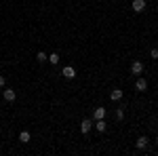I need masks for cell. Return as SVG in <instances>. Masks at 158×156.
I'll return each instance as SVG.
<instances>
[{"label":"cell","instance_id":"obj_1","mask_svg":"<svg viewBox=\"0 0 158 156\" xmlns=\"http://www.w3.org/2000/svg\"><path fill=\"white\" fill-rule=\"evenodd\" d=\"M61 74H63V76H65L68 80H72V78H76V70H74L72 65H65V68L61 70Z\"/></svg>","mask_w":158,"mask_h":156},{"label":"cell","instance_id":"obj_2","mask_svg":"<svg viewBox=\"0 0 158 156\" xmlns=\"http://www.w3.org/2000/svg\"><path fill=\"white\" fill-rule=\"evenodd\" d=\"M91 129H93V120H91V118H85L82 122H80V131L85 133V135L91 131Z\"/></svg>","mask_w":158,"mask_h":156},{"label":"cell","instance_id":"obj_3","mask_svg":"<svg viewBox=\"0 0 158 156\" xmlns=\"http://www.w3.org/2000/svg\"><path fill=\"white\" fill-rule=\"evenodd\" d=\"M131 72H133L135 76L141 74V72H143V63H141V61H133V63H131Z\"/></svg>","mask_w":158,"mask_h":156},{"label":"cell","instance_id":"obj_4","mask_svg":"<svg viewBox=\"0 0 158 156\" xmlns=\"http://www.w3.org/2000/svg\"><path fill=\"white\" fill-rule=\"evenodd\" d=\"M146 9V0H133V11L135 13H141Z\"/></svg>","mask_w":158,"mask_h":156},{"label":"cell","instance_id":"obj_5","mask_svg":"<svg viewBox=\"0 0 158 156\" xmlns=\"http://www.w3.org/2000/svg\"><path fill=\"white\" fill-rule=\"evenodd\" d=\"M135 89H137V91H146L148 89V80L146 78H137V80H135Z\"/></svg>","mask_w":158,"mask_h":156},{"label":"cell","instance_id":"obj_6","mask_svg":"<svg viewBox=\"0 0 158 156\" xmlns=\"http://www.w3.org/2000/svg\"><path fill=\"white\" fill-rule=\"evenodd\" d=\"M2 97H4L6 101H15V97H17V93H15L13 89H4V93H2Z\"/></svg>","mask_w":158,"mask_h":156},{"label":"cell","instance_id":"obj_7","mask_svg":"<svg viewBox=\"0 0 158 156\" xmlns=\"http://www.w3.org/2000/svg\"><path fill=\"white\" fill-rule=\"evenodd\" d=\"M106 118V108H95V112H93V120H101Z\"/></svg>","mask_w":158,"mask_h":156},{"label":"cell","instance_id":"obj_8","mask_svg":"<svg viewBox=\"0 0 158 156\" xmlns=\"http://www.w3.org/2000/svg\"><path fill=\"white\" fill-rule=\"evenodd\" d=\"M93 127H95V129H97L99 133H103L106 129H108V124L103 122V118H101V120H95V122H93Z\"/></svg>","mask_w":158,"mask_h":156},{"label":"cell","instance_id":"obj_9","mask_svg":"<svg viewBox=\"0 0 158 156\" xmlns=\"http://www.w3.org/2000/svg\"><path fill=\"white\" fill-rule=\"evenodd\" d=\"M30 139H32L30 131H21L19 133V141H21V144H30Z\"/></svg>","mask_w":158,"mask_h":156},{"label":"cell","instance_id":"obj_10","mask_svg":"<svg viewBox=\"0 0 158 156\" xmlns=\"http://www.w3.org/2000/svg\"><path fill=\"white\" fill-rule=\"evenodd\" d=\"M148 141H150V139H148L146 135H141V137H139V139L135 141V145H137L139 150H143V148H146V145H148Z\"/></svg>","mask_w":158,"mask_h":156},{"label":"cell","instance_id":"obj_11","mask_svg":"<svg viewBox=\"0 0 158 156\" xmlns=\"http://www.w3.org/2000/svg\"><path fill=\"white\" fill-rule=\"evenodd\" d=\"M110 99H112V101H118V99H122V91H120V89H114V91L110 93Z\"/></svg>","mask_w":158,"mask_h":156},{"label":"cell","instance_id":"obj_12","mask_svg":"<svg viewBox=\"0 0 158 156\" xmlns=\"http://www.w3.org/2000/svg\"><path fill=\"white\" fill-rule=\"evenodd\" d=\"M47 59H49L51 63L55 65V63H59V59H61V57H59V55H57V53H51V55H49V57H47Z\"/></svg>","mask_w":158,"mask_h":156},{"label":"cell","instance_id":"obj_13","mask_svg":"<svg viewBox=\"0 0 158 156\" xmlns=\"http://www.w3.org/2000/svg\"><path fill=\"white\" fill-rule=\"evenodd\" d=\"M47 57H49V55H47V53H42V51H40V53H36V59L40 61V63H42V61H47Z\"/></svg>","mask_w":158,"mask_h":156},{"label":"cell","instance_id":"obj_14","mask_svg":"<svg viewBox=\"0 0 158 156\" xmlns=\"http://www.w3.org/2000/svg\"><path fill=\"white\" fill-rule=\"evenodd\" d=\"M150 57H152V59H158V48H152V51H150Z\"/></svg>","mask_w":158,"mask_h":156},{"label":"cell","instance_id":"obj_15","mask_svg":"<svg viewBox=\"0 0 158 156\" xmlns=\"http://www.w3.org/2000/svg\"><path fill=\"white\" fill-rule=\"evenodd\" d=\"M116 118H118V120H122V118H124V112H122L120 108L116 110Z\"/></svg>","mask_w":158,"mask_h":156},{"label":"cell","instance_id":"obj_16","mask_svg":"<svg viewBox=\"0 0 158 156\" xmlns=\"http://www.w3.org/2000/svg\"><path fill=\"white\" fill-rule=\"evenodd\" d=\"M4 84H6V78H4V76H2V74H0V89H2V86H4Z\"/></svg>","mask_w":158,"mask_h":156},{"label":"cell","instance_id":"obj_17","mask_svg":"<svg viewBox=\"0 0 158 156\" xmlns=\"http://www.w3.org/2000/svg\"><path fill=\"white\" fill-rule=\"evenodd\" d=\"M156 144H158V137H156Z\"/></svg>","mask_w":158,"mask_h":156},{"label":"cell","instance_id":"obj_18","mask_svg":"<svg viewBox=\"0 0 158 156\" xmlns=\"http://www.w3.org/2000/svg\"><path fill=\"white\" fill-rule=\"evenodd\" d=\"M146 2H150V0H146Z\"/></svg>","mask_w":158,"mask_h":156}]
</instances>
